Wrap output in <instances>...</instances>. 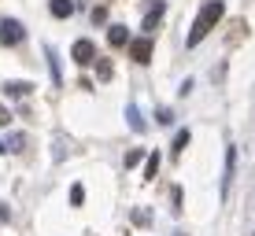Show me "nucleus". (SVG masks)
I'll return each instance as SVG.
<instances>
[{
    "label": "nucleus",
    "mask_w": 255,
    "mask_h": 236,
    "mask_svg": "<svg viewBox=\"0 0 255 236\" xmlns=\"http://www.w3.org/2000/svg\"><path fill=\"white\" fill-rule=\"evenodd\" d=\"M222 15H226V4H222V0H207V4L200 7L196 22H192V30H189V41H185V45H189V48H196L200 41H204L207 33L215 30V22L222 19Z\"/></svg>",
    "instance_id": "nucleus-1"
},
{
    "label": "nucleus",
    "mask_w": 255,
    "mask_h": 236,
    "mask_svg": "<svg viewBox=\"0 0 255 236\" xmlns=\"http://www.w3.org/2000/svg\"><path fill=\"white\" fill-rule=\"evenodd\" d=\"M22 37H26V30H22L19 19H4L0 22V45L15 48V45H22Z\"/></svg>",
    "instance_id": "nucleus-2"
},
{
    "label": "nucleus",
    "mask_w": 255,
    "mask_h": 236,
    "mask_svg": "<svg viewBox=\"0 0 255 236\" xmlns=\"http://www.w3.org/2000/svg\"><path fill=\"white\" fill-rule=\"evenodd\" d=\"M70 59H74L78 67H89V63H96V45H93L89 37L74 41V48H70Z\"/></svg>",
    "instance_id": "nucleus-3"
},
{
    "label": "nucleus",
    "mask_w": 255,
    "mask_h": 236,
    "mask_svg": "<svg viewBox=\"0 0 255 236\" xmlns=\"http://www.w3.org/2000/svg\"><path fill=\"white\" fill-rule=\"evenodd\" d=\"M152 52H155L152 37H137V41H129V56H133V63H140V67L152 63Z\"/></svg>",
    "instance_id": "nucleus-4"
},
{
    "label": "nucleus",
    "mask_w": 255,
    "mask_h": 236,
    "mask_svg": "<svg viewBox=\"0 0 255 236\" xmlns=\"http://www.w3.org/2000/svg\"><path fill=\"white\" fill-rule=\"evenodd\" d=\"M163 15H166V4H163V0H152V7H148L144 26H140V30H144V33H152L155 26H159V19H163Z\"/></svg>",
    "instance_id": "nucleus-5"
},
{
    "label": "nucleus",
    "mask_w": 255,
    "mask_h": 236,
    "mask_svg": "<svg viewBox=\"0 0 255 236\" xmlns=\"http://www.w3.org/2000/svg\"><path fill=\"white\" fill-rule=\"evenodd\" d=\"M108 45H111V48L129 45V30H126V26H111V30H108Z\"/></svg>",
    "instance_id": "nucleus-6"
},
{
    "label": "nucleus",
    "mask_w": 255,
    "mask_h": 236,
    "mask_svg": "<svg viewBox=\"0 0 255 236\" xmlns=\"http://www.w3.org/2000/svg\"><path fill=\"white\" fill-rule=\"evenodd\" d=\"M52 15H56V19H70V15H74V4H70V0H52Z\"/></svg>",
    "instance_id": "nucleus-7"
},
{
    "label": "nucleus",
    "mask_w": 255,
    "mask_h": 236,
    "mask_svg": "<svg viewBox=\"0 0 255 236\" xmlns=\"http://www.w3.org/2000/svg\"><path fill=\"white\" fill-rule=\"evenodd\" d=\"M45 56H48V74H52V85H63V74H59V59H56V52L45 48Z\"/></svg>",
    "instance_id": "nucleus-8"
},
{
    "label": "nucleus",
    "mask_w": 255,
    "mask_h": 236,
    "mask_svg": "<svg viewBox=\"0 0 255 236\" xmlns=\"http://www.w3.org/2000/svg\"><path fill=\"white\" fill-rule=\"evenodd\" d=\"M4 89H7V96H15V100H19V96H30V92H33V85H30V81H7Z\"/></svg>",
    "instance_id": "nucleus-9"
},
{
    "label": "nucleus",
    "mask_w": 255,
    "mask_h": 236,
    "mask_svg": "<svg viewBox=\"0 0 255 236\" xmlns=\"http://www.w3.org/2000/svg\"><path fill=\"white\" fill-rule=\"evenodd\" d=\"M155 173H159V152L148 155V162H144V181H152Z\"/></svg>",
    "instance_id": "nucleus-10"
},
{
    "label": "nucleus",
    "mask_w": 255,
    "mask_h": 236,
    "mask_svg": "<svg viewBox=\"0 0 255 236\" xmlns=\"http://www.w3.org/2000/svg\"><path fill=\"white\" fill-rule=\"evenodd\" d=\"M126 118H129V129H140V133H144V118H140V111L133 107V103L126 107Z\"/></svg>",
    "instance_id": "nucleus-11"
},
{
    "label": "nucleus",
    "mask_w": 255,
    "mask_h": 236,
    "mask_svg": "<svg viewBox=\"0 0 255 236\" xmlns=\"http://www.w3.org/2000/svg\"><path fill=\"white\" fill-rule=\"evenodd\" d=\"M111 74H115V71H111L108 59H96V78H100V81H111Z\"/></svg>",
    "instance_id": "nucleus-12"
},
{
    "label": "nucleus",
    "mask_w": 255,
    "mask_h": 236,
    "mask_svg": "<svg viewBox=\"0 0 255 236\" xmlns=\"http://www.w3.org/2000/svg\"><path fill=\"white\" fill-rule=\"evenodd\" d=\"M85 203V188L82 185H70V207H82Z\"/></svg>",
    "instance_id": "nucleus-13"
},
{
    "label": "nucleus",
    "mask_w": 255,
    "mask_h": 236,
    "mask_svg": "<svg viewBox=\"0 0 255 236\" xmlns=\"http://www.w3.org/2000/svg\"><path fill=\"white\" fill-rule=\"evenodd\" d=\"M140 155H144V148H129V152L122 155V162H126V166H137V162H140Z\"/></svg>",
    "instance_id": "nucleus-14"
},
{
    "label": "nucleus",
    "mask_w": 255,
    "mask_h": 236,
    "mask_svg": "<svg viewBox=\"0 0 255 236\" xmlns=\"http://www.w3.org/2000/svg\"><path fill=\"white\" fill-rule=\"evenodd\" d=\"M185 144H189V129H181V133L174 137V155H178V152H181V148H185Z\"/></svg>",
    "instance_id": "nucleus-15"
},
{
    "label": "nucleus",
    "mask_w": 255,
    "mask_h": 236,
    "mask_svg": "<svg viewBox=\"0 0 255 236\" xmlns=\"http://www.w3.org/2000/svg\"><path fill=\"white\" fill-rule=\"evenodd\" d=\"M133 222H137V225H148L152 218H148V211H133Z\"/></svg>",
    "instance_id": "nucleus-16"
},
{
    "label": "nucleus",
    "mask_w": 255,
    "mask_h": 236,
    "mask_svg": "<svg viewBox=\"0 0 255 236\" xmlns=\"http://www.w3.org/2000/svg\"><path fill=\"white\" fill-rule=\"evenodd\" d=\"M7 122H11V111H7L4 103H0V126H7Z\"/></svg>",
    "instance_id": "nucleus-17"
},
{
    "label": "nucleus",
    "mask_w": 255,
    "mask_h": 236,
    "mask_svg": "<svg viewBox=\"0 0 255 236\" xmlns=\"http://www.w3.org/2000/svg\"><path fill=\"white\" fill-rule=\"evenodd\" d=\"M11 218V211H7V203H0V222H7Z\"/></svg>",
    "instance_id": "nucleus-18"
},
{
    "label": "nucleus",
    "mask_w": 255,
    "mask_h": 236,
    "mask_svg": "<svg viewBox=\"0 0 255 236\" xmlns=\"http://www.w3.org/2000/svg\"><path fill=\"white\" fill-rule=\"evenodd\" d=\"M0 152H7V144H4V141H0Z\"/></svg>",
    "instance_id": "nucleus-19"
}]
</instances>
